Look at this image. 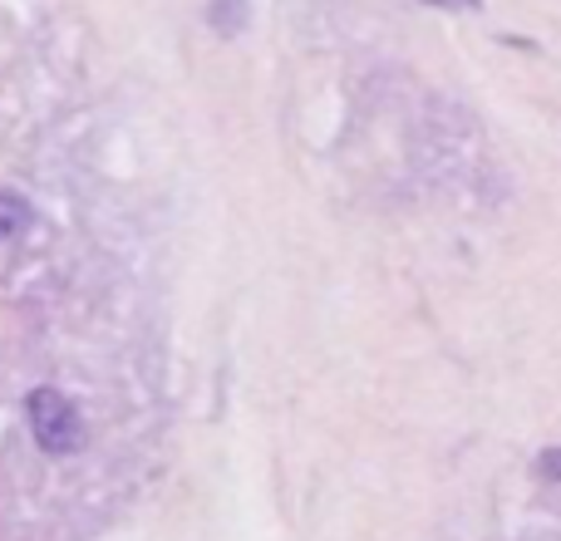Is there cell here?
Instances as JSON below:
<instances>
[{
  "label": "cell",
  "instance_id": "6da1fadb",
  "mask_svg": "<svg viewBox=\"0 0 561 541\" xmlns=\"http://www.w3.org/2000/svg\"><path fill=\"white\" fill-rule=\"evenodd\" d=\"M25 404H30V428H35V444L45 448V453L65 458V453H75V448L84 444V424H79V408L69 404L59 389H35Z\"/></svg>",
  "mask_w": 561,
  "mask_h": 541
},
{
  "label": "cell",
  "instance_id": "7a4b0ae2",
  "mask_svg": "<svg viewBox=\"0 0 561 541\" xmlns=\"http://www.w3.org/2000/svg\"><path fill=\"white\" fill-rule=\"evenodd\" d=\"M30 227V203L20 193H0V242H15Z\"/></svg>",
  "mask_w": 561,
  "mask_h": 541
},
{
  "label": "cell",
  "instance_id": "3957f363",
  "mask_svg": "<svg viewBox=\"0 0 561 541\" xmlns=\"http://www.w3.org/2000/svg\"><path fill=\"white\" fill-rule=\"evenodd\" d=\"M424 5H438V10H478V0H424Z\"/></svg>",
  "mask_w": 561,
  "mask_h": 541
},
{
  "label": "cell",
  "instance_id": "277c9868",
  "mask_svg": "<svg viewBox=\"0 0 561 541\" xmlns=\"http://www.w3.org/2000/svg\"><path fill=\"white\" fill-rule=\"evenodd\" d=\"M542 473H547V477H561V448H557V453H547V458H542Z\"/></svg>",
  "mask_w": 561,
  "mask_h": 541
}]
</instances>
